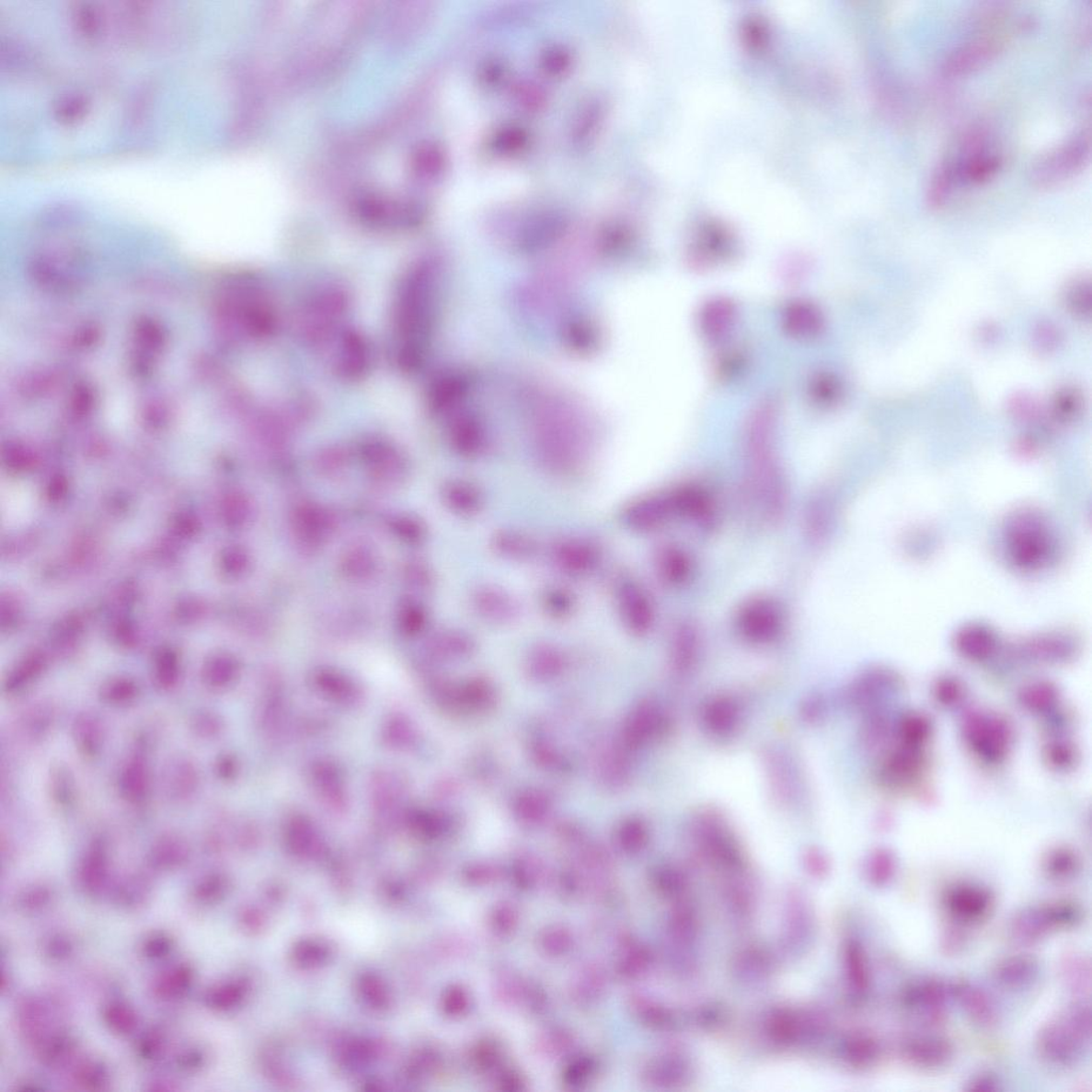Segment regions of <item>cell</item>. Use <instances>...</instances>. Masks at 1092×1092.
Here are the masks:
<instances>
[{"instance_id": "obj_2", "label": "cell", "mask_w": 1092, "mask_h": 1092, "mask_svg": "<svg viewBox=\"0 0 1092 1092\" xmlns=\"http://www.w3.org/2000/svg\"><path fill=\"white\" fill-rule=\"evenodd\" d=\"M1005 552L1011 564L1023 571L1047 566L1055 551V538L1043 515L1033 511L1017 512L1004 527Z\"/></svg>"}, {"instance_id": "obj_51", "label": "cell", "mask_w": 1092, "mask_h": 1092, "mask_svg": "<svg viewBox=\"0 0 1092 1092\" xmlns=\"http://www.w3.org/2000/svg\"><path fill=\"white\" fill-rule=\"evenodd\" d=\"M171 948L172 942L169 937L164 935H155L144 942V953L152 960H162L170 953Z\"/></svg>"}, {"instance_id": "obj_12", "label": "cell", "mask_w": 1092, "mask_h": 1092, "mask_svg": "<svg viewBox=\"0 0 1092 1092\" xmlns=\"http://www.w3.org/2000/svg\"><path fill=\"white\" fill-rule=\"evenodd\" d=\"M472 604L478 617L494 625H508L519 619L521 615L518 600L497 586L485 585L476 589Z\"/></svg>"}, {"instance_id": "obj_16", "label": "cell", "mask_w": 1092, "mask_h": 1092, "mask_svg": "<svg viewBox=\"0 0 1092 1092\" xmlns=\"http://www.w3.org/2000/svg\"><path fill=\"white\" fill-rule=\"evenodd\" d=\"M553 556L561 570L573 575L592 572L600 558L598 548L592 542L579 538L559 541L554 546Z\"/></svg>"}, {"instance_id": "obj_3", "label": "cell", "mask_w": 1092, "mask_h": 1092, "mask_svg": "<svg viewBox=\"0 0 1092 1092\" xmlns=\"http://www.w3.org/2000/svg\"><path fill=\"white\" fill-rule=\"evenodd\" d=\"M1091 1037L1084 1034L1063 1013L1044 1024L1037 1036V1051L1051 1067L1072 1069L1090 1049Z\"/></svg>"}, {"instance_id": "obj_44", "label": "cell", "mask_w": 1092, "mask_h": 1092, "mask_svg": "<svg viewBox=\"0 0 1092 1092\" xmlns=\"http://www.w3.org/2000/svg\"><path fill=\"white\" fill-rule=\"evenodd\" d=\"M534 672L548 675L559 672L562 666V656L557 649L551 646H540L535 649L531 658Z\"/></svg>"}, {"instance_id": "obj_4", "label": "cell", "mask_w": 1092, "mask_h": 1092, "mask_svg": "<svg viewBox=\"0 0 1092 1092\" xmlns=\"http://www.w3.org/2000/svg\"><path fill=\"white\" fill-rule=\"evenodd\" d=\"M1081 920L1080 908L1070 902H1055L1020 909L1011 917L1010 937L1017 943L1034 944L1051 931L1070 928Z\"/></svg>"}, {"instance_id": "obj_23", "label": "cell", "mask_w": 1092, "mask_h": 1092, "mask_svg": "<svg viewBox=\"0 0 1092 1092\" xmlns=\"http://www.w3.org/2000/svg\"><path fill=\"white\" fill-rule=\"evenodd\" d=\"M120 793L131 803L144 800L150 788V772L142 755H135L126 763L119 779Z\"/></svg>"}, {"instance_id": "obj_42", "label": "cell", "mask_w": 1092, "mask_h": 1092, "mask_svg": "<svg viewBox=\"0 0 1092 1092\" xmlns=\"http://www.w3.org/2000/svg\"><path fill=\"white\" fill-rule=\"evenodd\" d=\"M896 872L894 856L886 850L877 852L868 863V876L875 886H887L893 880Z\"/></svg>"}, {"instance_id": "obj_30", "label": "cell", "mask_w": 1092, "mask_h": 1092, "mask_svg": "<svg viewBox=\"0 0 1092 1092\" xmlns=\"http://www.w3.org/2000/svg\"><path fill=\"white\" fill-rule=\"evenodd\" d=\"M189 855L187 843L178 835L169 834L154 844L150 860L156 868L172 869L182 866Z\"/></svg>"}, {"instance_id": "obj_21", "label": "cell", "mask_w": 1092, "mask_h": 1092, "mask_svg": "<svg viewBox=\"0 0 1092 1092\" xmlns=\"http://www.w3.org/2000/svg\"><path fill=\"white\" fill-rule=\"evenodd\" d=\"M1060 972L1062 981L1072 994L1077 996H1089L1091 991V960L1089 956L1080 951H1067L1061 958Z\"/></svg>"}, {"instance_id": "obj_39", "label": "cell", "mask_w": 1092, "mask_h": 1092, "mask_svg": "<svg viewBox=\"0 0 1092 1092\" xmlns=\"http://www.w3.org/2000/svg\"><path fill=\"white\" fill-rule=\"evenodd\" d=\"M998 167H1000V160L997 157L976 153L974 155L972 154L966 164H963L960 171L970 182L982 183L993 177L998 170Z\"/></svg>"}, {"instance_id": "obj_45", "label": "cell", "mask_w": 1092, "mask_h": 1092, "mask_svg": "<svg viewBox=\"0 0 1092 1092\" xmlns=\"http://www.w3.org/2000/svg\"><path fill=\"white\" fill-rule=\"evenodd\" d=\"M1077 868L1076 857L1068 850H1058L1047 861V872L1052 879L1066 880L1074 876Z\"/></svg>"}, {"instance_id": "obj_5", "label": "cell", "mask_w": 1092, "mask_h": 1092, "mask_svg": "<svg viewBox=\"0 0 1092 1092\" xmlns=\"http://www.w3.org/2000/svg\"><path fill=\"white\" fill-rule=\"evenodd\" d=\"M1090 132H1082L1045 156L1035 167L1034 184L1041 190L1053 189L1080 173L1090 159Z\"/></svg>"}, {"instance_id": "obj_24", "label": "cell", "mask_w": 1092, "mask_h": 1092, "mask_svg": "<svg viewBox=\"0 0 1092 1092\" xmlns=\"http://www.w3.org/2000/svg\"><path fill=\"white\" fill-rule=\"evenodd\" d=\"M73 740L86 758H96L104 746V728L96 715L80 714L72 728Z\"/></svg>"}, {"instance_id": "obj_34", "label": "cell", "mask_w": 1092, "mask_h": 1092, "mask_svg": "<svg viewBox=\"0 0 1092 1092\" xmlns=\"http://www.w3.org/2000/svg\"><path fill=\"white\" fill-rule=\"evenodd\" d=\"M829 513L826 499L817 497L810 500L806 512V531L810 540L820 542L827 537Z\"/></svg>"}, {"instance_id": "obj_38", "label": "cell", "mask_w": 1092, "mask_h": 1092, "mask_svg": "<svg viewBox=\"0 0 1092 1092\" xmlns=\"http://www.w3.org/2000/svg\"><path fill=\"white\" fill-rule=\"evenodd\" d=\"M848 1056L850 1062L857 1067L873 1066L880 1057L879 1043L873 1037L856 1036L850 1040Z\"/></svg>"}, {"instance_id": "obj_28", "label": "cell", "mask_w": 1092, "mask_h": 1092, "mask_svg": "<svg viewBox=\"0 0 1092 1092\" xmlns=\"http://www.w3.org/2000/svg\"><path fill=\"white\" fill-rule=\"evenodd\" d=\"M703 721L712 733L728 735L734 731L739 722V708L731 699H714L706 706Z\"/></svg>"}, {"instance_id": "obj_41", "label": "cell", "mask_w": 1092, "mask_h": 1092, "mask_svg": "<svg viewBox=\"0 0 1092 1092\" xmlns=\"http://www.w3.org/2000/svg\"><path fill=\"white\" fill-rule=\"evenodd\" d=\"M848 968L850 981L857 994H866L869 986L868 968L863 950L859 944H852L848 948Z\"/></svg>"}, {"instance_id": "obj_7", "label": "cell", "mask_w": 1092, "mask_h": 1092, "mask_svg": "<svg viewBox=\"0 0 1092 1092\" xmlns=\"http://www.w3.org/2000/svg\"><path fill=\"white\" fill-rule=\"evenodd\" d=\"M950 986L935 978H924L903 991L902 1002L911 1013L930 1022L941 1021L946 1014Z\"/></svg>"}, {"instance_id": "obj_31", "label": "cell", "mask_w": 1092, "mask_h": 1092, "mask_svg": "<svg viewBox=\"0 0 1092 1092\" xmlns=\"http://www.w3.org/2000/svg\"><path fill=\"white\" fill-rule=\"evenodd\" d=\"M661 722L659 708L646 703L631 717L626 727V740L631 745H639L658 731Z\"/></svg>"}, {"instance_id": "obj_1", "label": "cell", "mask_w": 1092, "mask_h": 1092, "mask_svg": "<svg viewBox=\"0 0 1092 1092\" xmlns=\"http://www.w3.org/2000/svg\"><path fill=\"white\" fill-rule=\"evenodd\" d=\"M749 477L761 512L770 523H779L788 505L786 475L772 444V423L765 413L753 420L748 433Z\"/></svg>"}, {"instance_id": "obj_26", "label": "cell", "mask_w": 1092, "mask_h": 1092, "mask_svg": "<svg viewBox=\"0 0 1092 1092\" xmlns=\"http://www.w3.org/2000/svg\"><path fill=\"white\" fill-rule=\"evenodd\" d=\"M199 781L198 770L190 761L173 762L167 770V790L173 799L184 801L191 799L198 789Z\"/></svg>"}, {"instance_id": "obj_33", "label": "cell", "mask_w": 1092, "mask_h": 1092, "mask_svg": "<svg viewBox=\"0 0 1092 1092\" xmlns=\"http://www.w3.org/2000/svg\"><path fill=\"white\" fill-rule=\"evenodd\" d=\"M139 692L137 683L129 678L111 679L100 687L103 701L118 707L132 705L138 698Z\"/></svg>"}, {"instance_id": "obj_50", "label": "cell", "mask_w": 1092, "mask_h": 1092, "mask_svg": "<svg viewBox=\"0 0 1092 1092\" xmlns=\"http://www.w3.org/2000/svg\"><path fill=\"white\" fill-rule=\"evenodd\" d=\"M179 678L177 661L172 658L160 660L156 668V684L163 689H171L178 685Z\"/></svg>"}, {"instance_id": "obj_47", "label": "cell", "mask_w": 1092, "mask_h": 1092, "mask_svg": "<svg viewBox=\"0 0 1092 1092\" xmlns=\"http://www.w3.org/2000/svg\"><path fill=\"white\" fill-rule=\"evenodd\" d=\"M217 661L204 669L203 679L205 685L213 689H223L231 684L236 675V669L232 665Z\"/></svg>"}, {"instance_id": "obj_8", "label": "cell", "mask_w": 1092, "mask_h": 1092, "mask_svg": "<svg viewBox=\"0 0 1092 1092\" xmlns=\"http://www.w3.org/2000/svg\"><path fill=\"white\" fill-rule=\"evenodd\" d=\"M674 517L676 512L672 492L640 498L623 511L625 524L638 533L658 531Z\"/></svg>"}, {"instance_id": "obj_54", "label": "cell", "mask_w": 1092, "mask_h": 1092, "mask_svg": "<svg viewBox=\"0 0 1092 1092\" xmlns=\"http://www.w3.org/2000/svg\"><path fill=\"white\" fill-rule=\"evenodd\" d=\"M50 899L51 893L48 889L42 887L31 889L22 896L21 906L25 910H37L48 903Z\"/></svg>"}, {"instance_id": "obj_17", "label": "cell", "mask_w": 1092, "mask_h": 1092, "mask_svg": "<svg viewBox=\"0 0 1092 1092\" xmlns=\"http://www.w3.org/2000/svg\"><path fill=\"white\" fill-rule=\"evenodd\" d=\"M968 730L972 745L987 758L998 759L1006 752L1009 729L1001 720L988 717L977 718L971 722Z\"/></svg>"}, {"instance_id": "obj_27", "label": "cell", "mask_w": 1092, "mask_h": 1092, "mask_svg": "<svg viewBox=\"0 0 1092 1092\" xmlns=\"http://www.w3.org/2000/svg\"><path fill=\"white\" fill-rule=\"evenodd\" d=\"M700 638L692 623H682L673 635L672 661L676 670L685 672L693 667L699 652Z\"/></svg>"}, {"instance_id": "obj_40", "label": "cell", "mask_w": 1092, "mask_h": 1092, "mask_svg": "<svg viewBox=\"0 0 1092 1092\" xmlns=\"http://www.w3.org/2000/svg\"><path fill=\"white\" fill-rule=\"evenodd\" d=\"M42 672V662L29 661L18 666L6 678L4 688L9 695H17L29 688Z\"/></svg>"}, {"instance_id": "obj_14", "label": "cell", "mask_w": 1092, "mask_h": 1092, "mask_svg": "<svg viewBox=\"0 0 1092 1092\" xmlns=\"http://www.w3.org/2000/svg\"><path fill=\"white\" fill-rule=\"evenodd\" d=\"M950 994L955 998L971 1022L981 1029L994 1028L998 1020L997 1007L986 991L976 984L962 981L950 986Z\"/></svg>"}, {"instance_id": "obj_32", "label": "cell", "mask_w": 1092, "mask_h": 1092, "mask_svg": "<svg viewBox=\"0 0 1092 1092\" xmlns=\"http://www.w3.org/2000/svg\"><path fill=\"white\" fill-rule=\"evenodd\" d=\"M193 981V971L190 966H178L165 974L156 983L155 991L164 1000H172L184 995Z\"/></svg>"}, {"instance_id": "obj_52", "label": "cell", "mask_w": 1092, "mask_h": 1092, "mask_svg": "<svg viewBox=\"0 0 1092 1092\" xmlns=\"http://www.w3.org/2000/svg\"><path fill=\"white\" fill-rule=\"evenodd\" d=\"M1001 1081L995 1075L991 1072H982L971 1078L967 1083L966 1090L976 1092H994L1001 1090Z\"/></svg>"}, {"instance_id": "obj_55", "label": "cell", "mask_w": 1092, "mask_h": 1092, "mask_svg": "<svg viewBox=\"0 0 1092 1092\" xmlns=\"http://www.w3.org/2000/svg\"><path fill=\"white\" fill-rule=\"evenodd\" d=\"M220 880L217 877H210L203 881H200L196 889H194V897L199 902H212L217 896L220 890Z\"/></svg>"}, {"instance_id": "obj_58", "label": "cell", "mask_w": 1092, "mask_h": 1092, "mask_svg": "<svg viewBox=\"0 0 1092 1092\" xmlns=\"http://www.w3.org/2000/svg\"><path fill=\"white\" fill-rule=\"evenodd\" d=\"M218 773L224 778H229L234 772V763L230 759H224L218 764Z\"/></svg>"}, {"instance_id": "obj_10", "label": "cell", "mask_w": 1092, "mask_h": 1092, "mask_svg": "<svg viewBox=\"0 0 1092 1092\" xmlns=\"http://www.w3.org/2000/svg\"><path fill=\"white\" fill-rule=\"evenodd\" d=\"M901 1052L911 1066L927 1071L947 1067L954 1057L953 1044L937 1035L910 1037L902 1042Z\"/></svg>"}, {"instance_id": "obj_15", "label": "cell", "mask_w": 1092, "mask_h": 1092, "mask_svg": "<svg viewBox=\"0 0 1092 1092\" xmlns=\"http://www.w3.org/2000/svg\"><path fill=\"white\" fill-rule=\"evenodd\" d=\"M1040 962L1028 954L1011 955L1003 958L994 969V981L1008 990L1029 988L1040 977Z\"/></svg>"}, {"instance_id": "obj_11", "label": "cell", "mask_w": 1092, "mask_h": 1092, "mask_svg": "<svg viewBox=\"0 0 1092 1092\" xmlns=\"http://www.w3.org/2000/svg\"><path fill=\"white\" fill-rule=\"evenodd\" d=\"M990 891L973 884H960L948 890L944 904L958 922L974 924L988 916L994 906Z\"/></svg>"}, {"instance_id": "obj_19", "label": "cell", "mask_w": 1092, "mask_h": 1092, "mask_svg": "<svg viewBox=\"0 0 1092 1092\" xmlns=\"http://www.w3.org/2000/svg\"><path fill=\"white\" fill-rule=\"evenodd\" d=\"M958 651L975 661L989 659L997 649L996 634L987 626L980 623L964 626L956 635Z\"/></svg>"}, {"instance_id": "obj_43", "label": "cell", "mask_w": 1092, "mask_h": 1092, "mask_svg": "<svg viewBox=\"0 0 1092 1092\" xmlns=\"http://www.w3.org/2000/svg\"><path fill=\"white\" fill-rule=\"evenodd\" d=\"M954 170L950 166L943 165L935 173L931 180L927 199L930 206L941 207L948 200L951 185H953Z\"/></svg>"}, {"instance_id": "obj_9", "label": "cell", "mask_w": 1092, "mask_h": 1092, "mask_svg": "<svg viewBox=\"0 0 1092 1092\" xmlns=\"http://www.w3.org/2000/svg\"><path fill=\"white\" fill-rule=\"evenodd\" d=\"M617 594L621 618L628 631L639 636L651 631L655 611L645 589L635 580H625L621 581Z\"/></svg>"}, {"instance_id": "obj_53", "label": "cell", "mask_w": 1092, "mask_h": 1092, "mask_svg": "<svg viewBox=\"0 0 1092 1092\" xmlns=\"http://www.w3.org/2000/svg\"><path fill=\"white\" fill-rule=\"evenodd\" d=\"M164 1048V1038L157 1031H152L144 1037L140 1042L139 1051L146 1060H153L162 1053Z\"/></svg>"}, {"instance_id": "obj_6", "label": "cell", "mask_w": 1092, "mask_h": 1092, "mask_svg": "<svg viewBox=\"0 0 1092 1092\" xmlns=\"http://www.w3.org/2000/svg\"><path fill=\"white\" fill-rule=\"evenodd\" d=\"M783 622L779 603L766 596H756L746 601L737 614L740 633L754 643H766L778 638Z\"/></svg>"}, {"instance_id": "obj_37", "label": "cell", "mask_w": 1092, "mask_h": 1092, "mask_svg": "<svg viewBox=\"0 0 1092 1092\" xmlns=\"http://www.w3.org/2000/svg\"><path fill=\"white\" fill-rule=\"evenodd\" d=\"M104 1019L109 1029L120 1035H129L137 1027V1016L129 1005L111 1003L104 1010Z\"/></svg>"}, {"instance_id": "obj_29", "label": "cell", "mask_w": 1092, "mask_h": 1092, "mask_svg": "<svg viewBox=\"0 0 1092 1092\" xmlns=\"http://www.w3.org/2000/svg\"><path fill=\"white\" fill-rule=\"evenodd\" d=\"M446 498L454 511L464 515H476L485 506L484 492L471 481L452 482L447 487Z\"/></svg>"}, {"instance_id": "obj_56", "label": "cell", "mask_w": 1092, "mask_h": 1092, "mask_svg": "<svg viewBox=\"0 0 1092 1092\" xmlns=\"http://www.w3.org/2000/svg\"><path fill=\"white\" fill-rule=\"evenodd\" d=\"M203 1054L197 1049L187 1050L178 1058V1067L186 1072H194L202 1066Z\"/></svg>"}, {"instance_id": "obj_18", "label": "cell", "mask_w": 1092, "mask_h": 1092, "mask_svg": "<svg viewBox=\"0 0 1092 1092\" xmlns=\"http://www.w3.org/2000/svg\"><path fill=\"white\" fill-rule=\"evenodd\" d=\"M676 517L707 524L713 517L711 497L701 487L687 485L672 491Z\"/></svg>"}, {"instance_id": "obj_22", "label": "cell", "mask_w": 1092, "mask_h": 1092, "mask_svg": "<svg viewBox=\"0 0 1092 1092\" xmlns=\"http://www.w3.org/2000/svg\"><path fill=\"white\" fill-rule=\"evenodd\" d=\"M109 868V857L106 844L98 840L92 844L80 863V886L88 893H97L104 886Z\"/></svg>"}, {"instance_id": "obj_25", "label": "cell", "mask_w": 1092, "mask_h": 1092, "mask_svg": "<svg viewBox=\"0 0 1092 1092\" xmlns=\"http://www.w3.org/2000/svg\"><path fill=\"white\" fill-rule=\"evenodd\" d=\"M493 551L511 560L531 559L538 552L537 542L525 533L502 529L491 538Z\"/></svg>"}, {"instance_id": "obj_57", "label": "cell", "mask_w": 1092, "mask_h": 1092, "mask_svg": "<svg viewBox=\"0 0 1092 1092\" xmlns=\"http://www.w3.org/2000/svg\"><path fill=\"white\" fill-rule=\"evenodd\" d=\"M46 950H48V954L52 960H62L71 954L72 947L71 943L64 939V937H52V940L49 942Z\"/></svg>"}, {"instance_id": "obj_48", "label": "cell", "mask_w": 1092, "mask_h": 1092, "mask_svg": "<svg viewBox=\"0 0 1092 1092\" xmlns=\"http://www.w3.org/2000/svg\"><path fill=\"white\" fill-rule=\"evenodd\" d=\"M77 1082L86 1089H100L109 1082V1072L102 1063H86L77 1072Z\"/></svg>"}, {"instance_id": "obj_49", "label": "cell", "mask_w": 1092, "mask_h": 1092, "mask_svg": "<svg viewBox=\"0 0 1092 1092\" xmlns=\"http://www.w3.org/2000/svg\"><path fill=\"white\" fill-rule=\"evenodd\" d=\"M221 722L216 715L209 712H199L190 720V728L194 734L202 739H210L220 731Z\"/></svg>"}, {"instance_id": "obj_20", "label": "cell", "mask_w": 1092, "mask_h": 1092, "mask_svg": "<svg viewBox=\"0 0 1092 1092\" xmlns=\"http://www.w3.org/2000/svg\"><path fill=\"white\" fill-rule=\"evenodd\" d=\"M655 567L661 580L672 587L684 585L693 572L692 560L684 549L670 545L656 553Z\"/></svg>"}, {"instance_id": "obj_46", "label": "cell", "mask_w": 1092, "mask_h": 1092, "mask_svg": "<svg viewBox=\"0 0 1092 1092\" xmlns=\"http://www.w3.org/2000/svg\"><path fill=\"white\" fill-rule=\"evenodd\" d=\"M72 1049L73 1043L68 1036L56 1035L44 1042L41 1056L46 1063L55 1066L70 1056Z\"/></svg>"}, {"instance_id": "obj_35", "label": "cell", "mask_w": 1092, "mask_h": 1092, "mask_svg": "<svg viewBox=\"0 0 1092 1092\" xmlns=\"http://www.w3.org/2000/svg\"><path fill=\"white\" fill-rule=\"evenodd\" d=\"M542 605L546 614L555 619H565L571 615L576 606L573 594L565 588L553 587L542 595Z\"/></svg>"}, {"instance_id": "obj_13", "label": "cell", "mask_w": 1092, "mask_h": 1092, "mask_svg": "<svg viewBox=\"0 0 1092 1092\" xmlns=\"http://www.w3.org/2000/svg\"><path fill=\"white\" fill-rule=\"evenodd\" d=\"M1002 50V42L994 38H981L963 44L951 52L943 71L950 77L968 75L994 60Z\"/></svg>"}, {"instance_id": "obj_36", "label": "cell", "mask_w": 1092, "mask_h": 1092, "mask_svg": "<svg viewBox=\"0 0 1092 1092\" xmlns=\"http://www.w3.org/2000/svg\"><path fill=\"white\" fill-rule=\"evenodd\" d=\"M51 794L58 806L68 808L75 800V780L70 770L58 766L51 774Z\"/></svg>"}]
</instances>
